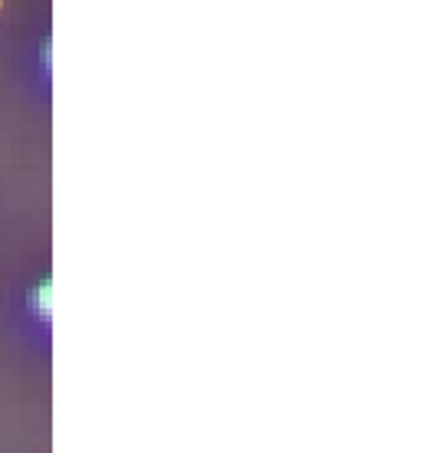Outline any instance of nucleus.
<instances>
[{
	"mask_svg": "<svg viewBox=\"0 0 430 453\" xmlns=\"http://www.w3.org/2000/svg\"><path fill=\"white\" fill-rule=\"evenodd\" d=\"M0 4H4V0H0Z\"/></svg>",
	"mask_w": 430,
	"mask_h": 453,
	"instance_id": "obj_2",
	"label": "nucleus"
},
{
	"mask_svg": "<svg viewBox=\"0 0 430 453\" xmlns=\"http://www.w3.org/2000/svg\"><path fill=\"white\" fill-rule=\"evenodd\" d=\"M50 299H53V293H50V283H43L40 286V289H36V309H40V312H50Z\"/></svg>",
	"mask_w": 430,
	"mask_h": 453,
	"instance_id": "obj_1",
	"label": "nucleus"
}]
</instances>
